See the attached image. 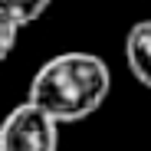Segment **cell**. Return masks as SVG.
<instances>
[{
  "mask_svg": "<svg viewBox=\"0 0 151 151\" xmlns=\"http://www.w3.org/2000/svg\"><path fill=\"white\" fill-rule=\"evenodd\" d=\"M112 92V69L102 56L86 49L49 56L30 79L27 102L46 112L56 125L86 122L105 105Z\"/></svg>",
  "mask_w": 151,
  "mask_h": 151,
  "instance_id": "cell-1",
  "label": "cell"
},
{
  "mask_svg": "<svg viewBox=\"0 0 151 151\" xmlns=\"http://www.w3.org/2000/svg\"><path fill=\"white\" fill-rule=\"evenodd\" d=\"M0 151H59V125L23 99L0 122Z\"/></svg>",
  "mask_w": 151,
  "mask_h": 151,
  "instance_id": "cell-2",
  "label": "cell"
},
{
  "mask_svg": "<svg viewBox=\"0 0 151 151\" xmlns=\"http://www.w3.org/2000/svg\"><path fill=\"white\" fill-rule=\"evenodd\" d=\"M125 63L132 76L151 92V17L138 20L125 36Z\"/></svg>",
  "mask_w": 151,
  "mask_h": 151,
  "instance_id": "cell-3",
  "label": "cell"
},
{
  "mask_svg": "<svg viewBox=\"0 0 151 151\" xmlns=\"http://www.w3.org/2000/svg\"><path fill=\"white\" fill-rule=\"evenodd\" d=\"M49 4L53 0H0V13H7L20 27H30L49 10Z\"/></svg>",
  "mask_w": 151,
  "mask_h": 151,
  "instance_id": "cell-4",
  "label": "cell"
},
{
  "mask_svg": "<svg viewBox=\"0 0 151 151\" xmlns=\"http://www.w3.org/2000/svg\"><path fill=\"white\" fill-rule=\"evenodd\" d=\"M20 23H13L7 13H0V63H4L13 49H17V40H20Z\"/></svg>",
  "mask_w": 151,
  "mask_h": 151,
  "instance_id": "cell-5",
  "label": "cell"
}]
</instances>
